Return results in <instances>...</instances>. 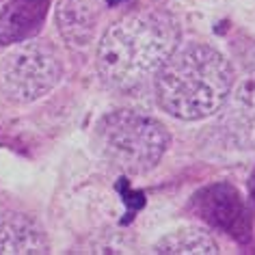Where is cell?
I'll return each mask as SVG.
<instances>
[{"mask_svg":"<svg viewBox=\"0 0 255 255\" xmlns=\"http://www.w3.org/2000/svg\"><path fill=\"white\" fill-rule=\"evenodd\" d=\"M180 46V26L162 9L128 11L106 28L98 43V74L115 91L143 87Z\"/></svg>","mask_w":255,"mask_h":255,"instance_id":"6da1fadb","label":"cell"},{"mask_svg":"<svg viewBox=\"0 0 255 255\" xmlns=\"http://www.w3.org/2000/svg\"><path fill=\"white\" fill-rule=\"evenodd\" d=\"M234 69L225 54L208 43L177 46L154 76L156 102L180 121L212 117L234 87Z\"/></svg>","mask_w":255,"mask_h":255,"instance_id":"7a4b0ae2","label":"cell"},{"mask_svg":"<svg viewBox=\"0 0 255 255\" xmlns=\"http://www.w3.org/2000/svg\"><path fill=\"white\" fill-rule=\"evenodd\" d=\"M95 145L108 164L132 175L149 173L167 154L171 136L160 121L143 113L111 111L95 126Z\"/></svg>","mask_w":255,"mask_h":255,"instance_id":"3957f363","label":"cell"},{"mask_svg":"<svg viewBox=\"0 0 255 255\" xmlns=\"http://www.w3.org/2000/svg\"><path fill=\"white\" fill-rule=\"evenodd\" d=\"M63 63L59 52L35 37L13 43L0 61V93L11 104H30L59 85Z\"/></svg>","mask_w":255,"mask_h":255,"instance_id":"277c9868","label":"cell"},{"mask_svg":"<svg viewBox=\"0 0 255 255\" xmlns=\"http://www.w3.org/2000/svg\"><path fill=\"white\" fill-rule=\"evenodd\" d=\"M193 210L203 223L229 238L247 242L251 238V212H249L240 190L229 182H214L197 190Z\"/></svg>","mask_w":255,"mask_h":255,"instance_id":"5b68a950","label":"cell"},{"mask_svg":"<svg viewBox=\"0 0 255 255\" xmlns=\"http://www.w3.org/2000/svg\"><path fill=\"white\" fill-rule=\"evenodd\" d=\"M219 128L232 145L247 149L255 145V69L245 74L221 106Z\"/></svg>","mask_w":255,"mask_h":255,"instance_id":"8992f818","label":"cell"},{"mask_svg":"<svg viewBox=\"0 0 255 255\" xmlns=\"http://www.w3.org/2000/svg\"><path fill=\"white\" fill-rule=\"evenodd\" d=\"M52 0H7L0 9V46L33 39L48 17Z\"/></svg>","mask_w":255,"mask_h":255,"instance_id":"52a82bcc","label":"cell"},{"mask_svg":"<svg viewBox=\"0 0 255 255\" xmlns=\"http://www.w3.org/2000/svg\"><path fill=\"white\" fill-rule=\"evenodd\" d=\"M100 9L93 0H61L56 7V26L69 46L85 48L93 41Z\"/></svg>","mask_w":255,"mask_h":255,"instance_id":"ba28073f","label":"cell"},{"mask_svg":"<svg viewBox=\"0 0 255 255\" xmlns=\"http://www.w3.org/2000/svg\"><path fill=\"white\" fill-rule=\"evenodd\" d=\"M48 251L43 229L26 214H4L0 219V255H41Z\"/></svg>","mask_w":255,"mask_h":255,"instance_id":"9c48e42d","label":"cell"},{"mask_svg":"<svg viewBox=\"0 0 255 255\" xmlns=\"http://www.w3.org/2000/svg\"><path fill=\"white\" fill-rule=\"evenodd\" d=\"M151 253L160 255H214L219 253V245L203 227H177L164 234L151 247Z\"/></svg>","mask_w":255,"mask_h":255,"instance_id":"30bf717a","label":"cell"},{"mask_svg":"<svg viewBox=\"0 0 255 255\" xmlns=\"http://www.w3.org/2000/svg\"><path fill=\"white\" fill-rule=\"evenodd\" d=\"M249 190H251V199L255 203V171L251 173V180H249Z\"/></svg>","mask_w":255,"mask_h":255,"instance_id":"8fae6325","label":"cell"},{"mask_svg":"<svg viewBox=\"0 0 255 255\" xmlns=\"http://www.w3.org/2000/svg\"><path fill=\"white\" fill-rule=\"evenodd\" d=\"M4 2H7V0H0V9H2V7H4Z\"/></svg>","mask_w":255,"mask_h":255,"instance_id":"7c38bea8","label":"cell"}]
</instances>
